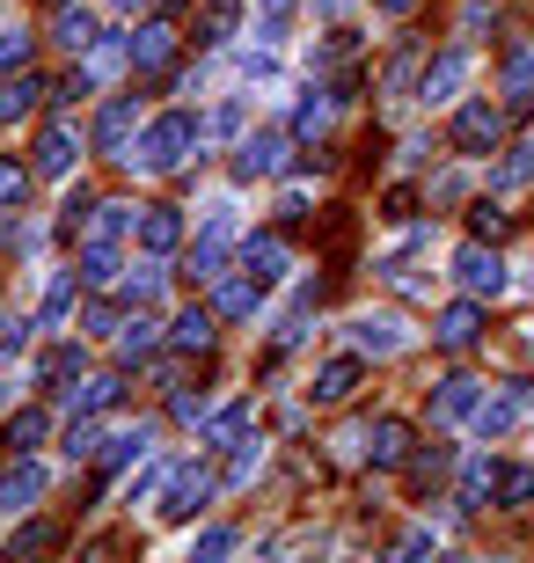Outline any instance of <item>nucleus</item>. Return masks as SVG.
<instances>
[{
    "mask_svg": "<svg viewBox=\"0 0 534 563\" xmlns=\"http://www.w3.org/2000/svg\"><path fill=\"white\" fill-rule=\"evenodd\" d=\"M88 88H96V74H88V66H81V74H66V81H59V103H81Z\"/></svg>",
    "mask_w": 534,
    "mask_h": 563,
    "instance_id": "8fccbe9b",
    "label": "nucleus"
},
{
    "mask_svg": "<svg viewBox=\"0 0 534 563\" xmlns=\"http://www.w3.org/2000/svg\"><path fill=\"white\" fill-rule=\"evenodd\" d=\"M527 410H534V388L527 380H505V388H498V396H476V432L483 439H505V432H520V424H527Z\"/></svg>",
    "mask_w": 534,
    "mask_h": 563,
    "instance_id": "f03ea898",
    "label": "nucleus"
},
{
    "mask_svg": "<svg viewBox=\"0 0 534 563\" xmlns=\"http://www.w3.org/2000/svg\"><path fill=\"white\" fill-rule=\"evenodd\" d=\"M132 118H140V110L124 103V96H118V103H103V118H96V154H118V162H124V146H132Z\"/></svg>",
    "mask_w": 534,
    "mask_h": 563,
    "instance_id": "dca6fc26",
    "label": "nucleus"
},
{
    "mask_svg": "<svg viewBox=\"0 0 534 563\" xmlns=\"http://www.w3.org/2000/svg\"><path fill=\"white\" fill-rule=\"evenodd\" d=\"M476 336H483V314H476V300H454V308L432 322V344H439V352H469Z\"/></svg>",
    "mask_w": 534,
    "mask_h": 563,
    "instance_id": "9d476101",
    "label": "nucleus"
},
{
    "mask_svg": "<svg viewBox=\"0 0 534 563\" xmlns=\"http://www.w3.org/2000/svg\"><path fill=\"white\" fill-rule=\"evenodd\" d=\"M110 8H118V15H140V8H146V0H110Z\"/></svg>",
    "mask_w": 534,
    "mask_h": 563,
    "instance_id": "5fc2aeb1",
    "label": "nucleus"
},
{
    "mask_svg": "<svg viewBox=\"0 0 534 563\" xmlns=\"http://www.w3.org/2000/svg\"><path fill=\"white\" fill-rule=\"evenodd\" d=\"M74 146H81V140H74V125H52V132L37 140V162H30V176H66V168H74Z\"/></svg>",
    "mask_w": 534,
    "mask_h": 563,
    "instance_id": "a211bd4d",
    "label": "nucleus"
},
{
    "mask_svg": "<svg viewBox=\"0 0 534 563\" xmlns=\"http://www.w3.org/2000/svg\"><path fill=\"white\" fill-rule=\"evenodd\" d=\"M124 59L140 66V74H162V66H168V59H176V30H168V22H146L140 37L124 44Z\"/></svg>",
    "mask_w": 534,
    "mask_h": 563,
    "instance_id": "4468645a",
    "label": "nucleus"
},
{
    "mask_svg": "<svg viewBox=\"0 0 534 563\" xmlns=\"http://www.w3.org/2000/svg\"><path fill=\"white\" fill-rule=\"evenodd\" d=\"M146 446H154V432H146V424H124V432H110L103 439V468H124V461H146Z\"/></svg>",
    "mask_w": 534,
    "mask_h": 563,
    "instance_id": "5701e85b",
    "label": "nucleus"
},
{
    "mask_svg": "<svg viewBox=\"0 0 534 563\" xmlns=\"http://www.w3.org/2000/svg\"><path fill=\"white\" fill-rule=\"evenodd\" d=\"M162 476H168V468H162V461H146V468H140V476H132V505H140V498H154V490H162Z\"/></svg>",
    "mask_w": 534,
    "mask_h": 563,
    "instance_id": "c03bdc74",
    "label": "nucleus"
},
{
    "mask_svg": "<svg viewBox=\"0 0 534 563\" xmlns=\"http://www.w3.org/2000/svg\"><path fill=\"white\" fill-rule=\"evenodd\" d=\"M66 300H74V278H52V292H44V322H59Z\"/></svg>",
    "mask_w": 534,
    "mask_h": 563,
    "instance_id": "a18cd8bd",
    "label": "nucleus"
},
{
    "mask_svg": "<svg viewBox=\"0 0 534 563\" xmlns=\"http://www.w3.org/2000/svg\"><path fill=\"white\" fill-rule=\"evenodd\" d=\"M257 300H264V286H257V278H227V286H220V314H227V322H242V314H257Z\"/></svg>",
    "mask_w": 534,
    "mask_h": 563,
    "instance_id": "c756f323",
    "label": "nucleus"
},
{
    "mask_svg": "<svg viewBox=\"0 0 534 563\" xmlns=\"http://www.w3.org/2000/svg\"><path fill=\"white\" fill-rule=\"evenodd\" d=\"M37 103H44V81H37V74H8V81H0V125H22Z\"/></svg>",
    "mask_w": 534,
    "mask_h": 563,
    "instance_id": "2eb2a0df",
    "label": "nucleus"
},
{
    "mask_svg": "<svg viewBox=\"0 0 534 563\" xmlns=\"http://www.w3.org/2000/svg\"><path fill=\"white\" fill-rule=\"evenodd\" d=\"M367 454L381 461V468H395V461L411 454V424H403V418H373L367 424Z\"/></svg>",
    "mask_w": 534,
    "mask_h": 563,
    "instance_id": "f3484780",
    "label": "nucleus"
},
{
    "mask_svg": "<svg viewBox=\"0 0 534 563\" xmlns=\"http://www.w3.org/2000/svg\"><path fill=\"white\" fill-rule=\"evenodd\" d=\"M461 88H469V52H439V59L425 66V81H417V96H425V103H454Z\"/></svg>",
    "mask_w": 534,
    "mask_h": 563,
    "instance_id": "1a4fd4ad",
    "label": "nucleus"
},
{
    "mask_svg": "<svg viewBox=\"0 0 534 563\" xmlns=\"http://www.w3.org/2000/svg\"><path fill=\"white\" fill-rule=\"evenodd\" d=\"M37 498H44V468L30 454H15V468L0 476V512H30Z\"/></svg>",
    "mask_w": 534,
    "mask_h": 563,
    "instance_id": "f8f14e48",
    "label": "nucleus"
},
{
    "mask_svg": "<svg viewBox=\"0 0 534 563\" xmlns=\"http://www.w3.org/2000/svg\"><path fill=\"white\" fill-rule=\"evenodd\" d=\"M52 37H59L66 52H88V44H96V15H88V8H59V22H52Z\"/></svg>",
    "mask_w": 534,
    "mask_h": 563,
    "instance_id": "c85d7f7f",
    "label": "nucleus"
},
{
    "mask_svg": "<svg viewBox=\"0 0 534 563\" xmlns=\"http://www.w3.org/2000/svg\"><path fill=\"white\" fill-rule=\"evenodd\" d=\"M162 264H140V272H132V278H124V300H140V308H154V300H162Z\"/></svg>",
    "mask_w": 534,
    "mask_h": 563,
    "instance_id": "f704fd0d",
    "label": "nucleus"
},
{
    "mask_svg": "<svg viewBox=\"0 0 534 563\" xmlns=\"http://www.w3.org/2000/svg\"><path fill=\"white\" fill-rule=\"evenodd\" d=\"M154 344H162V322H154V314H132V322H118V358H124V366H140Z\"/></svg>",
    "mask_w": 534,
    "mask_h": 563,
    "instance_id": "4be33fe9",
    "label": "nucleus"
},
{
    "mask_svg": "<svg viewBox=\"0 0 534 563\" xmlns=\"http://www.w3.org/2000/svg\"><path fill=\"white\" fill-rule=\"evenodd\" d=\"M212 498V468H198V461H184V468H168V490H162V520H190V512H206Z\"/></svg>",
    "mask_w": 534,
    "mask_h": 563,
    "instance_id": "20e7f679",
    "label": "nucleus"
},
{
    "mask_svg": "<svg viewBox=\"0 0 534 563\" xmlns=\"http://www.w3.org/2000/svg\"><path fill=\"white\" fill-rule=\"evenodd\" d=\"M242 272L257 278V286H279V278H286V242H279V234H249L242 242Z\"/></svg>",
    "mask_w": 534,
    "mask_h": 563,
    "instance_id": "ddd939ff",
    "label": "nucleus"
},
{
    "mask_svg": "<svg viewBox=\"0 0 534 563\" xmlns=\"http://www.w3.org/2000/svg\"><path fill=\"white\" fill-rule=\"evenodd\" d=\"M439 476H447V454H417L411 461V483H439Z\"/></svg>",
    "mask_w": 534,
    "mask_h": 563,
    "instance_id": "de8ad7c7",
    "label": "nucleus"
},
{
    "mask_svg": "<svg viewBox=\"0 0 534 563\" xmlns=\"http://www.w3.org/2000/svg\"><path fill=\"white\" fill-rule=\"evenodd\" d=\"M454 278H461V286H469L476 300H483V292H491V300L505 292V264H498V250H483V234L454 250Z\"/></svg>",
    "mask_w": 534,
    "mask_h": 563,
    "instance_id": "39448f33",
    "label": "nucleus"
},
{
    "mask_svg": "<svg viewBox=\"0 0 534 563\" xmlns=\"http://www.w3.org/2000/svg\"><path fill=\"white\" fill-rule=\"evenodd\" d=\"M37 380L44 388H66V380H81V344H52L37 358Z\"/></svg>",
    "mask_w": 534,
    "mask_h": 563,
    "instance_id": "a878e982",
    "label": "nucleus"
},
{
    "mask_svg": "<svg viewBox=\"0 0 534 563\" xmlns=\"http://www.w3.org/2000/svg\"><path fill=\"white\" fill-rule=\"evenodd\" d=\"M52 542H59L52 527H15V542H8V549H15V556H37V549H52Z\"/></svg>",
    "mask_w": 534,
    "mask_h": 563,
    "instance_id": "37998d69",
    "label": "nucleus"
},
{
    "mask_svg": "<svg viewBox=\"0 0 534 563\" xmlns=\"http://www.w3.org/2000/svg\"><path fill=\"white\" fill-rule=\"evenodd\" d=\"M286 132L279 125H264V132H242V140H235V176H242V184H257V176H279V168H286Z\"/></svg>",
    "mask_w": 534,
    "mask_h": 563,
    "instance_id": "7ed1b4c3",
    "label": "nucleus"
},
{
    "mask_svg": "<svg viewBox=\"0 0 534 563\" xmlns=\"http://www.w3.org/2000/svg\"><path fill=\"white\" fill-rule=\"evenodd\" d=\"M381 8H389V15H411V8H417V0H381Z\"/></svg>",
    "mask_w": 534,
    "mask_h": 563,
    "instance_id": "864d4df0",
    "label": "nucleus"
},
{
    "mask_svg": "<svg viewBox=\"0 0 534 563\" xmlns=\"http://www.w3.org/2000/svg\"><path fill=\"white\" fill-rule=\"evenodd\" d=\"M30 198V168H0V212Z\"/></svg>",
    "mask_w": 534,
    "mask_h": 563,
    "instance_id": "79ce46f5",
    "label": "nucleus"
},
{
    "mask_svg": "<svg viewBox=\"0 0 534 563\" xmlns=\"http://www.w3.org/2000/svg\"><path fill=\"white\" fill-rule=\"evenodd\" d=\"M505 110H513V118H534V44H513V52H505Z\"/></svg>",
    "mask_w": 534,
    "mask_h": 563,
    "instance_id": "9b49d317",
    "label": "nucleus"
},
{
    "mask_svg": "<svg viewBox=\"0 0 534 563\" xmlns=\"http://www.w3.org/2000/svg\"><path fill=\"white\" fill-rule=\"evenodd\" d=\"M124 228H132V206H96L88 212V242H118Z\"/></svg>",
    "mask_w": 534,
    "mask_h": 563,
    "instance_id": "72a5a7b5",
    "label": "nucleus"
},
{
    "mask_svg": "<svg viewBox=\"0 0 534 563\" xmlns=\"http://www.w3.org/2000/svg\"><path fill=\"white\" fill-rule=\"evenodd\" d=\"M351 388H359V358H329L323 374H315V388H308V402H323V410H329V402H345V396H351Z\"/></svg>",
    "mask_w": 534,
    "mask_h": 563,
    "instance_id": "aec40b11",
    "label": "nucleus"
},
{
    "mask_svg": "<svg viewBox=\"0 0 534 563\" xmlns=\"http://www.w3.org/2000/svg\"><path fill=\"white\" fill-rule=\"evenodd\" d=\"M74 278H81V286H110V278H118V242H88Z\"/></svg>",
    "mask_w": 534,
    "mask_h": 563,
    "instance_id": "bb28decb",
    "label": "nucleus"
},
{
    "mask_svg": "<svg viewBox=\"0 0 534 563\" xmlns=\"http://www.w3.org/2000/svg\"><path fill=\"white\" fill-rule=\"evenodd\" d=\"M44 432H52V424H44V410H15V418H8V446H15V454L44 446Z\"/></svg>",
    "mask_w": 534,
    "mask_h": 563,
    "instance_id": "473e14b6",
    "label": "nucleus"
},
{
    "mask_svg": "<svg viewBox=\"0 0 534 563\" xmlns=\"http://www.w3.org/2000/svg\"><path fill=\"white\" fill-rule=\"evenodd\" d=\"M498 498H505V505H527L534 498V468H505V476H498Z\"/></svg>",
    "mask_w": 534,
    "mask_h": 563,
    "instance_id": "a19ab883",
    "label": "nucleus"
},
{
    "mask_svg": "<svg viewBox=\"0 0 534 563\" xmlns=\"http://www.w3.org/2000/svg\"><path fill=\"white\" fill-rule=\"evenodd\" d=\"M498 132H505V110H498V103H461V110H454V146H461V154L498 146Z\"/></svg>",
    "mask_w": 534,
    "mask_h": 563,
    "instance_id": "423d86ee",
    "label": "nucleus"
},
{
    "mask_svg": "<svg viewBox=\"0 0 534 563\" xmlns=\"http://www.w3.org/2000/svg\"><path fill=\"white\" fill-rule=\"evenodd\" d=\"M198 140H206V118H190V110H162V118H154L140 140L124 146V162L146 168V176H176V168H184V154H190Z\"/></svg>",
    "mask_w": 534,
    "mask_h": 563,
    "instance_id": "f257e3e1",
    "label": "nucleus"
},
{
    "mask_svg": "<svg viewBox=\"0 0 534 563\" xmlns=\"http://www.w3.org/2000/svg\"><path fill=\"white\" fill-rule=\"evenodd\" d=\"M235 542H242L235 527H206V534L190 542V563H198V556H227V549H235Z\"/></svg>",
    "mask_w": 534,
    "mask_h": 563,
    "instance_id": "ea45409f",
    "label": "nucleus"
},
{
    "mask_svg": "<svg viewBox=\"0 0 534 563\" xmlns=\"http://www.w3.org/2000/svg\"><path fill=\"white\" fill-rule=\"evenodd\" d=\"M66 454H74V461H96V454H103V424H96V410H81V418L66 424Z\"/></svg>",
    "mask_w": 534,
    "mask_h": 563,
    "instance_id": "2f4dec72",
    "label": "nucleus"
},
{
    "mask_svg": "<svg viewBox=\"0 0 534 563\" xmlns=\"http://www.w3.org/2000/svg\"><path fill=\"white\" fill-rule=\"evenodd\" d=\"M198 242H235V206H227V198H212V206H206V228H198Z\"/></svg>",
    "mask_w": 534,
    "mask_h": 563,
    "instance_id": "4c0bfd02",
    "label": "nucleus"
},
{
    "mask_svg": "<svg viewBox=\"0 0 534 563\" xmlns=\"http://www.w3.org/2000/svg\"><path fill=\"white\" fill-rule=\"evenodd\" d=\"M527 176H534V146H513V154H505V168H498L491 184H498V190H520Z\"/></svg>",
    "mask_w": 534,
    "mask_h": 563,
    "instance_id": "e433bc0d",
    "label": "nucleus"
},
{
    "mask_svg": "<svg viewBox=\"0 0 534 563\" xmlns=\"http://www.w3.org/2000/svg\"><path fill=\"white\" fill-rule=\"evenodd\" d=\"M249 424H257V410H249V402H227V410H212V418H206V446H235Z\"/></svg>",
    "mask_w": 534,
    "mask_h": 563,
    "instance_id": "393cba45",
    "label": "nucleus"
},
{
    "mask_svg": "<svg viewBox=\"0 0 534 563\" xmlns=\"http://www.w3.org/2000/svg\"><path fill=\"white\" fill-rule=\"evenodd\" d=\"M22 59H30V30L22 22H0V74H15Z\"/></svg>",
    "mask_w": 534,
    "mask_h": 563,
    "instance_id": "c9c22d12",
    "label": "nucleus"
},
{
    "mask_svg": "<svg viewBox=\"0 0 534 563\" xmlns=\"http://www.w3.org/2000/svg\"><path fill=\"white\" fill-rule=\"evenodd\" d=\"M351 344L373 352V358H395L411 344V322H403V314H359V322H351Z\"/></svg>",
    "mask_w": 534,
    "mask_h": 563,
    "instance_id": "0eeeda50",
    "label": "nucleus"
},
{
    "mask_svg": "<svg viewBox=\"0 0 534 563\" xmlns=\"http://www.w3.org/2000/svg\"><path fill=\"white\" fill-rule=\"evenodd\" d=\"M432 542H439V534H432V527H411V534H403V556H425Z\"/></svg>",
    "mask_w": 534,
    "mask_h": 563,
    "instance_id": "3c124183",
    "label": "nucleus"
},
{
    "mask_svg": "<svg viewBox=\"0 0 534 563\" xmlns=\"http://www.w3.org/2000/svg\"><path fill=\"white\" fill-rule=\"evenodd\" d=\"M132 228H140L146 256H168L176 242H184V212H176V206H140V212H132Z\"/></svg>",
    "mask_w": 534,
    "mask_h": 563,
    "instance_id": "6e6552de",
    "label": "nucleus"
},
{
    "mask_svg": "<svg viewBox=\"0 0 534 563\" xmlns=\"http://www.w3.org/2000/svg\"><path fill=\"white\" fill-rule=\"evenodd\" d=\"M469 228H476V234H491V242H498V234H505V212H491V198H483V206H476V220H469Z\"/></svg>",
    "mask_w": 534,
    "mask_h": 563,
    "instance_id": "09e8293b",
    "label": "nucleus"
},
{
    "mask_svg": "<svg viewBox=\"0 0 534 563\" xmlns=\"http://www.w3.org/2000/svg\"><path fill=\"white\" fill-rule=\"evenodd\" d=\"M286 8L293 0H264V22H286Z\"/></svg>",
    "mask_w": 534,
    "mask_h": 563,
    "instance_id": "603ef678",
    "label": "nucleus"
},
{
    "mask_svg": "<svg viewBox=\"0 0 534 563\" xmlns=\"http://www.w3.org/2000/svg\"><path fill=\"white\" fill-rule=\"evenodd\" d=\"M235 22H242L235 0H206V15H198V44H227V37H235Z\"/></svg>",
    "mask_w": 534,
    "mask_h": 563,
    "instance_id": "7c9ffc66",
    "label": "nucleus"
},
{
    "mask_svg": "<svg viewBox=\"0 0 534 563\" xmlns=\"http://www.w3.org/2000/svg\"><path fill=\"white\" fill-rule=\"evenodd\" d=\"M212 330H220V322H212V308H184L176 322H168V344H176V352H206Z\"/></svg>",
    "mask_w": 534,
    "mask_h": 563,
    "instance_id": "412c9836",
    "label": "nucleus"
},
{
    "mask_svg": "<svg viewBox=\"0 0 534 563\" xmlns=\"http://www.w3.org/2000/svg\"><path fill=\"white\" fill-rule=\"evenodd\" d=\"M469 410H476V380H469V374H447L439 388H432V418H439V424L469 418Z\"/></svg>",
    "mask_w": 534,
    "mask_h": 563,
    "instance_id": "6ab92c4d",
    "label": "nucleus"
},
{
    "mask_svg": "<svg viewBox=\"0 0 534 563\" xmlns=\"http://www.w3.org/2000/svg\"><path fill=\"white\" fill-rule=\"evenodd\" d=\"M81 330H88V336H110V330H118V308H110V300H96V308H88V322H81Z\"/></svg>",
    "mask_w": 534,
    "mask_h": 563,
    "instance_id": "49530a36",
    "label": "nucleus"
},
{
    "mask_svg": "<svg viewBox=\"0 0 534 563\" xmlns=\"http://www.w3.org/2000/svg\"><path fill=\"white\" fill-rule=\"evenodd\" d=\"M323 125H329V96H323V88H315L308 103H301V118H293V132H301V140H315V132H323Z\"/></svg>",
    "mask_w": 534,
    "mask_h": 563,
    "instance_id": "58836bf2",
    "label": "nucleus"
},
{
    "mask_svg": "<svg viewBox=\"0 0 534 563\" xmlns=\"http://www.w3.org/2000/svg\"><path fill=\"white\" fill-rule=\"evenodd\" d=\"M498 490V461L491 454H476L469 468H461V512H483V498Z\"/></svg>",
    "mask_w": 534,
    "mask_h": 563,
    "instance_id": "b1692460",
    "label": "nucleus"
},
{
    "mask_svg": "<svg viewBox=\"0 0 534 563\" xmlns=\"http://www.w3.org/2000/svg\"><path fill=\"white\" fill-rule=\"evenodd\" d=\"M66 396L81 402V410H96V418H103V410H118L124 380H118V374H96V380H81V388H66Z\"/></svg>",
    "mask_w": 534,
    "mask_h": 563,
    "instance_id": "cd10ccee",
    "label": "nucleus"
}]
</instances>
